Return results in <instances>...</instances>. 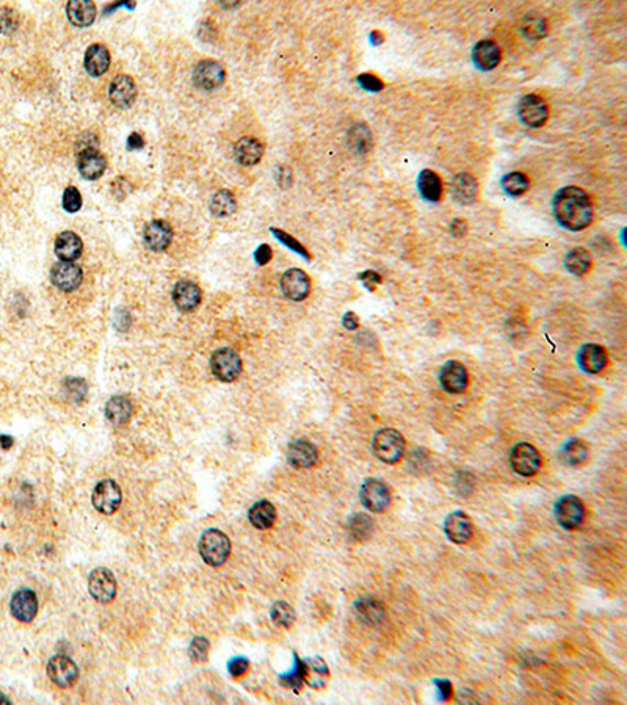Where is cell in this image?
Wrapping results in <instances>:
<instances>
[{"label": "cell", "instance_id": "6da1fadb", "mask_svg": "<svg viewBox=\"0 0 627 705\" xmlns=\"http://www.w3.org/2000/svg\"><path fill=\"white\" fill-rule=\"evenodd\" d=\"M553 216L561 228L568 231H583L593 221L591 201L582 189L565 187L552 199Z\"/></svg>", "mask_w": 627, "mask_h": 705}, {"label": "cell", "instance_id": "7a4b0ae2", "mask_svg": "<svg viewBox=\"0 0 627 705\" xmlns=\"http://www.w3.org/2000/svg\"><path fill=\"white\" fill-rule=\"evenodd\" d=\"M199 554L209 566L219 567L228 560L231 554V541L220 530H207L199 539Z\"/></svg>", "mask_w": 627, "mask_h": 705}, {"label": "cell", "instance_id": "3957f363", "mask_svg": "<svg viewBox=\"0 0 627 705\" xmlns=\"http://www.w3.org/2000/svg\"><path fill=\"white\" fill-rule=\"evenodd\" d=\"M373 453L386 464H396L405 453V439L397 429L383 428L373 437Z\"/></svg>", "mask_w": 627, "mask_h": 705}, {"label": "cell", "instance_id": "277c9868", "mask_svg": "<svg viewBox=\"0 0 627 705\" xmlns=\"http://www.w3.org/2000/svg\"><path fill=\"white\" fill-rule=\"evenodd\" d=\"M211 370L223 383H232L242 374V359L237 351L231 348L216 350L211 358Z\"/></svg>", "mask_w": 627, "mask_h": 705}, {"label": "cell", "instance_id": "5b68a950", "mask_svg": "<svg viewBox=\"0 0 627 705\" xmlns=\"http://www.w3.org/2000/svg\"><path fill=\"white\" fill-rule=\"evenodd\" d=\"M518 116L524 126L532 129H540L546 124V121L549 118L548 104H546L543 97L540 96L527 94L519 101Z\"/></svg>", "mask_w": 627, "mask_h": 705}, {"label": "cell", "instance_id": "8992f818", "mask_svg": "<svg viewBox=\"0 0 627 705\" xmlns=\"http://www.w3.org/2000/svg\"><path fill=\"white\" fill-rule=\"evenodd\" d=\"M511 469L521 476H533L541 467V456L533 445L521 442L510 453Z\"/></svg>", "mask_w": 627, "mask_h": 705}, {"label": "cell", "instance_id": "52a82bcc", "mask_svg": "<svg viewBox=\"0 0 627 705\" xmlns=\"http://www.w3.org/2000/svg\"><path fill=\"white\" fill-rule=\"evenodd\" d=\"M226 79V71L221 63L215 60L199 61L193 69V82L203 91H214L220 88Z\"/></svg>", "mask_w": 627, "mask_h": 705}, {"label": "cell", "instance_id": "ba28073f", "mask_svg": "<svg viewBox=\"0 0 627 705\" xmlns=\"http://www.w3.org/2000/svg\"><path fill=\"white\" fill-rule=\"evenodd\" d=\"M557 522L566 530H574L582 524L585 517V508L581 499L576 496H563L557 500L553 506Z\"/></svg>", "mask_w": 627, "mask_h": 705}, {"label": "cell", "instance_id": "9c48e42d", "mask_svg": "<svg viewBox=\"0 0 627 705\" xmlns=\"http://www.w3.org/2000/svg\"><path fill=\"white\" fill-rule=\"evenodd\" d=\"M361 501L372 513H381L391 505V491L383 481L368 478L361 488Z\"/></svg>", "mask_w": 627, "mask_h": 705}, {"label": "cell", "instance_id": "30bf717a", "mask_svg": "<svg viewBox=\"0 0 627 705\" xmlns=\"http://www.w3.org/2000/svg\"><path fill=\"white\" fill-rule=\"evenodd\" d=\"M123 492L114 480H102L94 488L93 506L102 514H114L121 505Z\"/></svg>", "mask_w": 627, "mask_h": 705}, {"label": "cell", "instance_id": "8fae6325", "mask_svg": "<svg viewBox=\"0 0 627 705\" xmlns=\"http://www.w3.org/2000/svg\"><path fill=\"white\" fill-rule=\"evenodd\" d=\"M88 589L93 596L94 601L101 604H109L116 596V580L115 575L111 574L106 567H98L90 574L88 580Z\"/></svg>", "mask_w": 627, "mask_h": 705}, {"label": "cell", "instance_id": "7c38bea8", "mask_svg": "<svg viewBox=\"0 0 627 705\" xmlns=\"http://www.w3.org/2000/svg\"><path fill=\"white\" fill-rule=\"evenodd\" d=\"M281 290L292 301H303L311 294V279L303 270L291 269L281 278Z\"/></svg>", "mask_w": 627, "mask_h": 705}, {"label": "cell", "instance_id": "4fadbf2b", "mask_svg": "<svg viewBox=\"0 0 627 705\" xmlns=\"http://www.w3.org/2000/svg\"><path fill=\"white\" fill-rule=\"evenodd\" d=\"M47 674L51 680L61 688H68L76 684L79 677V669L76 663L72 661L66 655H55L51 661L47 663Z\"/></svg>", "mask_w": 627, "mask_h": 705}, {"label": "cell", "instance_id": "5bb4252c", "mask_svg": "<svg viewBox=\"0 0 627 705\" xmlns=\"http://www.w3.org/2000/svg\"><path fill=\"white\" fill-rule=\"evenodd\" d=\"M84 279V271L79 265L72 262H59L52 266L51 281L57 289L63 291H72L80 287Z\"/></svg>", "mask_w": 627, "mask_h": 705}, {"label": "cell", "instance_id": "9a60e30c", "mask_svg": "<svg viewBox=\"0 0 627 705\" xmlns=\"http://www.w3.org/2000/svg\"><path fill=\"white\" fill-rule=\"evenodd\" d=\"M143 239L148 249L154 251V253H162V251L171 245L173 229L166 221L154 220L144 226Z\"/></svg>", "mask_w": 627, "mask_h": 705}, {"label": "cell", "instance_id": "2e32d148", "mask_svg": "<svg viewBox=\"0 0 627 705\" xmlns=\"http://www.w3.org/2000/svg\"><path fill=\"white\" fill-rule=\"evenodd\" d=\"M439 383L450 394H461L468 387V370L458 361H448L439 371Z\"/></svg>", "mask_w": 627, "mask_h": 705}, {"label": "cell", "instance_id": "e0dca14e", "mask_svg": "<svg viewBox=\"0 0 627 705\" xmlns=\"http://www.w3.org/2000/svg\"><path fill=\"white\" fill-rule=\"evenodd\" d=\"M109 97L111 104L118 109H129L136 97V86L132 77L126 74L116 76L109 88Z\"/></svg>", "mask_w": 627, "mask_h": 705}, {"label": "cell", "instance_id": "ac0fdd59", "mask_svg": "<svg viewBox=\"0 0 627 705\" xmlns=\"http://www.w3.org/2000/svg\"><path fill=\"white\" fill-rule=\"evenodd\" d=\"M77 166L80 174H82L85 179L96 181L104 174V171H106L107 161L106 157H104L96 148H85L79 154Z\"/></svg>", "mask_w": 627, "mask_h": 705}, {"label": "cell", "instance_id": "d6986e66", "mask_svg": "<svg viewBox=\"0 0 627 705\" xmlns=\"http://www.w3.org/2000/svg\"><path fill=\"white\" fill-rule=\"evenodd\" d=\"M11 614L21 622H31L38 613V599L34 591L19 589L14 593L10 604Z\"/></svg>", "mask_w": 627, "mask_h": 705}, {"label": "cell", "instance_id": "ffe728a7", "mask_svg": "<svg viewBox=\"0 0 627 705\" xmlns=\"http://www.w3.org/2000/svg\"><path fill=\"white\" fill-rule=\"evenodd\" d=\"M502 52L493 39H481L472 51V61L480 71H493L501 63Z\"/></svg>", "mask_w": 627, "mask_h": 705}, {"label": "cell", "instance_id": "44dd1931", "mask_svg": "<svg viewBox=\"0 0 627 705\" xmlns=\"http://www.w3.org/2000/svg\"><path fill=\"white\" fill-rule=\"evenodd\" d=\"M444 531L447 538L455 542V544H464L472 536L473 525L468 514L463 511H455L447 516L444 522Z\"/></svg>", "mask_w": 627, "mask_h": 705}, {"label": "cell", "instance_id": "7402d4cb", "mask_svg": "<svg viewBox=\"0 0 627 705\" xmlns=\"http://www.w3.org/2000/svg\"><path fill=\"white\" fill-rule=\"evenodd\" d=\"M577 364L585 374H599L606 369L607 353L601 345L586 344L577 353Z\"/></svg>", "mask_w": 627, "mask_h": 705}, {"label": "cell", "instance_id": "603a6c76", "mask_svg": "<svg viewBox=\"0 0 627 705\" xmlns=\"http://www.w3.org/2000/svg\"><path fill=\"white\" fill-rule=\"evenodd\" d=\"M203 294L201 289L191 281H179L173 289V301L182 312L195 311L201 304Z\"/></svg>", "mask_w": 627, "mask_h": 705}, {"label": "cell", "instance_id": "cb8c5ba5", "mask_svg": "<svg viewBox=\"0 0 627 705\" xmlns=\"http://www.w3.org/2000/svg\"><path fill=\"white\" fill-rule=\"evenodd\" d=\"M287 459L295 469H308L317 463L318 451L309 441L299 439L289 445Z\"/></svg>", "mask_w": 627, "mask_h": 705}, {"label": "cell", "instance_id": "d4e9b609", "mask_svg": "<svg viewBox=\"0 0 627 705\" xmlns=\"http://www.w3.org/2000/svg\"><path fill=\"white\" fill-rule=\"evenodd\" d=\"M85 69L91 77H101L110 68V52L106 46L91 44L85 52Z\"/></svg>", "mask_w": 627, "mask_h": 705}, {"label": "cell", "instance_id": "484cf974", "mask_svg": "<svg viewBox=\"0 0 627 705\" xmlns=\"http://www.w3.org/2000/svg\"><path fill=\"white\" fill-rule=\"evenodd\" d=\"M264 156V144L254 136L240 139L234 146V157L242 166H253L259 164Z\"/></svg>", "mask_w": 627, "mask_h": 705}, {"label": "cell", "instance_id": "4316f807", "mask_svg": "<svg viewBox=\"0 0 627 705\" xmlns=\"http://www.w3.org/2000/svg\"><path fill=\"white\" fill-rule=\"evenodd\" d=\"M55 253H57L63 262L77 261L84 253V243L76 232L64 231L59 235L57 241H55Z\"/></svg>", "mask_w": 627, "mask_h": 705}, {"label": "cell", "instance_id": "83f0119b", "mask_svg": "<svg viewBox=\"0 0 627 705\" xmlns=\"http://www.w3.org/2000/svg\"><path fill=\"white\" fill-rule=\"evenodd\" d=\"M68 19L74 27H90L96 19V5L90 0H72L66 6Z\"/></svg>", "mask_w": 627, "mask_h": 705}, {"label": "cell", "instance_id": "f1b7e54d", "mask_svg": "<svg viewBox=\"0 0 627 705\" xmlns=\"http://www.w3.org/2000/svg\"><path fill=\"white\" fill-rule=\"evenodd\" d=\"M452 193L461 204H472L478 196L477 179L469 173L456 174L452 181Z\"/></svg>", "mask_w": 627, "mask_h": 705}, {"label": "cell", "instance_id": "f546056e", "mask_svg": "<svg viewBox=\"0 0 627 705\" xmlns=\"http://www.w3.org/2000/svg\"><path fill=\"white\" fill-rule=\"evenodd\" d=\"M132 412H134L132 403H131V400L126 399V396L116 395V396H111V399L107 401L106 416L110 422L116 426H121V425L127 424L132 417Z\"/></svg>", "mask_w": 627, "mask_h": 705}, {"label": "cell", "instance_id": "4dcf8cb0", "mask_svg": "<svg viewBox=\"0 0 627 705\" xmlns=\"http://www.w3.org/2000/svg\"><path fill=\"white\" fill-rule=\"evenodd\" d=\"M563 264L565 269L571 274H574V276H585V274L591 270L593 259L591 254L585 248L577 246L568 251Z\"/></svg>", "mask_w": 627, "mask_h": 705}, {"label": "cell", "instance_id": "1f68e13d", "mask_svg": "<svg viewBox=\"0 0 627 705\" xmlns=\"http://www.w3.org/2000/svg\"><path fill=\"white\" fill-rule=\"evenodd\" d=\"M417 189L425 201L438 202L442 196V182L439 176L431 169H423L417 177Z\"/></svg>", "mask_w": 627, "mask_h": 705}, {"label": "cell", "instance_id": "d6a6232c", "mask_svg": "<svg viewBox=\"0 0 627 705\" xmlns=\"http://www.w3.org/2000/svg\"><path fill=\"white\" fill-rule=\"evenodd\" d=\"M250 522L259 530H267L276 521V509L269 500H261L254 504L248 511Z\"/></svg>", "mask_w": 627, "mask_h": 705}, {"label": "cell", "instance_id": "836d02e7", "mask_svg": "<svg viewBox=\"0 0 627 705\" xmlns=\"http://www.w3.org/2000/svg\"><path fill=\"white\" fill-rule=\"evenodd\" d=\"M590 450L586 445L578 441V439H571L566 444H563V447L560 450V459L561 463L569 466V467H577L582 466L586 459H588Z\"/></svg>", "mask_w": 627, "mask_h": 705}, {"label": "cell", "instance_id": "e575fe53", "mask_svg": "<svg viewBox=\"0 0 627 705\" xmlns=\"http://www.w3.org/2000/svg\"><path fill=\"white\" fill-rule=\"evenodd\" d=\"M356 613L361 619H363L368 626H378L386 616L384 606L373 601V599H363V601H358L355 604Z\"/></svg>", "mask_w": 627, "mask_h": 705}, {"label": "cell", "instance_id": "d590c367", "mask_svg": "<svg viewBox=\"0 0 627 705\" xmlns=\"http://www.w3.org/2000/svg\"><path fill=\"white\" fill-rule=\"evenodd\" d=\"M304 663H306V679H304V682H308V685L316 688V690L323 688L329 676L326 663L320 657L304 660Z\"/></svg>", "mask_w": 627, "mask_h": 705}, {"label": "cell", "instance_id": "8d00e7d4", "mask_svg": "<svg viewBox=\"0 0 627 705\" xmlns=\"http://www.w3.org/2000/svg\"><path fill=\"white\" fill-rule=\"evenodd\" d=\"M237 201L229 190H220L214 194L211 199V212L214 216L226 218L236 212Z\"/></svg>", "mask_w": 627, "mask_h": 705}, {"label": "cell", "instance_id": "74e56055", "mask_svg": "<svg viewBox=\"0 0 627 705\" xmlns=\"http://www.w3.org/2000/svg\"><path fill=\"white\" fill-rule=\"evenodd\" d=\"M522 34H524L528 39L532 41H540L546 35H548V24H546L544 18L538 13H528L524 16L521 24Z\"/></svg>", "mask_w": 627, "mask_h": 705}, {"label": "cell", "instance_id": "f35d334b", "mask_svg": "<svg viewBox=\"0 0 627 705\" xmlns=\"http://www.w3.org/2000/svg\"><path fill=\"white\" fill-rule=\"evenodd\" d=\"M294 660H295L294 668L286 672V674L279 676V680L284 686L291 688V690H294L295 693H299L301 690L304 679H306V663H304V660H301L296 654L294 655Z\"/></svg>", "mask_w": 627, "mask_h": 705}, {"label": "cell", "instance_id": "ab89813d", "mask_svg": "<svg viewBox=\"0 0 627 705\" xmlns=\"http://www.w3.org/2000/svg\"><path fill=\"white\" fill-rule=\"evenodd\" d=\"M502 189L508 196L518 198L528 190V177L521 171H513L502 177Z\"/></svg>", "mask_w": 627, "mask_h": 705}, {"label": "cell", "instance_id": "60d3db41", "mask_svg": "<svg viewBox=\"0 0 627 705\" xmlns=\"http://www.w3.org/2000/svg\"><path fill=\"white\" fill-rule=\"evenodd\" d=\"M348 530L351 536L356 541H366L371 538L373 530V522L372 519L366 514H355L350 519Z\"/></svg>", "mask_w": 627, "mask_h": 705}, {"label": "cell", "instance_id": "b9f144b4", "mask_svg": "<svg viewBox=\"0 0 627 705\" xmlns=\"http://www.w3.org/2000/svg\"><path fill=\"white\" fill-rule=\"evenodd\" d=\"M348 141H350V146L353 149H356L358 152H367L368 149L372 148V135H371V131L363 124H358V126H353L350 129V134H348Z\"/></svg>", "mask_w": 627, "mask_h": 705}, {"label": "cell", "instance_id": "7bdbcfd3", "mask_svg": "<svg viewBox=\"0 0 627 705\" xmlns=\"http://www.w3.org/2000/svg\"><path fill=\"white\" fill-rule=\"evenodd\" d=\"M271 619L276 626L291 627L295 621V611L287 602H276L271 606Z\"/></svg>", "mask_w": 627, "mask_h": 705}, {"label": "cell", "instance_id": "ee69618b", "mask_svg": "<svg viewBox=\"0 0 627 705\" xmlns=\"http://www.w3.org/2000/svg\"><path fill=\"white\" fill-rule=\"evenodd\" d=\"M271 234L275 235V237L283 243V245H286L287 248H291L292 251H295V253H299L300 256H303L306 261H311V254L308 253V249L304 248L301 243L299 240H295L292 235H289L287 232L284 231H279V229H275V228H271Z\"/></svg>", "mask_w": 627, "mask_h": 705}, {"label": "cell", "instance_id": "f6af8a7d", "mask_svg": "<svg viewBox=\"0 0 627 705\" xmlns=\"http://www.w3.org/2000/svg\"><path fill=\"white\" fill-rule=\"evenodd\" d=\"M63 209L69 214H76L82 209V194L76 187H68L63 193Z\"/></svg>", "mask_w": 627, "mask_h": 705}, {"label": "cell", "instance_id": "bcb514c9", "mask_svg": "<svg viewBox=\"0 0 627 705\" xmlns=\"http://www.w3.org/2000/svg\"><path fill=\"white\" fill-rule=\"evenodd\" d=\"M189 654L191 660L195 661H206L209 655V641L206 638H195L190 644Z\"/></svg>", "mask_w": 627, "mask_h": 705}, {"label": "cell", "instance_id": "7dc6e473", "mask_svg": "<svg viewBox=\"0 0 627 705\" xmlns=\"http://www.w3.org/2000/svg\"><path fill=\"white\" fill-rule=\"evenodd\" d=\"M358 84L368 91H381L384 88V84L380 79L372 74H361L358 77Z\"/></svg>", "mask_w": 627, "mask_h": 705}, {"label": "cell", "instance_id": "c3c4849f", "mask_svg": "<svg viewBox=\"0 0 627 705\" xmlns=\"http://www.w3.org/2000/svg\"><path fill=\"white\" fill-rule=\"evenodd\" d=\"M248 668H250V663H248L246 659L244 657H236V659H232L228 664V669H229V674L232 677H242L246 674V671Z\"/></svg>", "mask_w": 627, "mask_h": 705}, {"label": "cell", "instance_id": "681fc988", "mask_svg": "<svg viewBox=\"0 0 627 705\" xmlns=\"http://www.w3.org/2000/svg\"><path fill=\"white\" fill-rule=\"evenodd\" d=\"M435 685L438 688V693H439V699L441 701H448L450 698H452V693H453V686L452 684L448 682V680L446 679H436L435 680Z\"/></svg>", "mask_w": 627, "mask_h": 705}, {"label": "cell", "instance_id": "f907efd6", "mask_svg": "<svg viewBox=\"0 0 627 705\" xmlns=\"http://www.w3.org/2000/svg\"><path fill=\"white\" fill-rule=\"evenodd\" d=\"M14 29H16V21L13 13L10 10H4V13L0 14V31L10 34V31H13Z\"/></svg>", "mask_w": 627, "mask_h": 705}, {"label": "cell", "instance_id": "816d5d0a", "mask_svg": "<svg viewBox=\"0 0 627 705\" xmlns=\"http://www.w3.org/2000/svg\"><path fill=\"white\" fill-rule=\"evenodd\" d=\"M271 257H273V253H271V248L269 245H261L259 248L256 249L254 259L259 265H267L271 261Z\"/></svg>", "mask_w": 627, "mask_h": 705}, {"label": "cell", "instance_id": "f5cc1de1", "mask_svg": "<svg viewBox=\"0 0 627 705\" xmlns=\"http://www.w3.org/2000/svg\"><path fill=\"white\" fill-rule=\"evenodd\" d=\"M361 281L364 282V286L368 289V290H373L376 284H380L381 282V276L378 273L375 271H364L363 274H361Z\"/></svg>", "mask_w": 627, "mask_h": 705}, {"label": "cell", "instance_id": "db71d44e", "mask_svg": "<svg viewBox=\"0 0 627 705\" xmlns=\"http://www.w3.org/2000/svg\"><path fill=\"white\" fill-rule=\"evenodd\" d=\"M342 325L353 331V329H356L359 326V319H358V315L356 314H353V312H347L343 315V319H342Z\"/></svg>", "mask_w": 627, "mask_h": 705}, {"label": "cell", "instance_id": "11a10c76", "mask_svg": "<svg viewBox=\"0 0 627 705\" xmlns=\"http://www.w3.org/2000/svg\"><path fill=\"white\" fill-rule=\"evenodd\" d=\"M450 231H452V234L455 235V237H463V235L466 234V221L463 220H455L452 223V226H450Z\"/></svg>", "mask_w": 627, "mask_h": 705}, {"label": "cell", "instance_id": "9f6ffc18", "mask_svg": "<svg viewBox=\"0 0 627 705\" xmlns=\"http://www.w3.org/2000/svg\"><path fill=\"white\" fill-rule=\"evenodd\" d=\"M127 144H129V148H131V149H141L143 146H144V141H143V139H141V136L139 134H132L131 136H129Z\"/></svg>", "mask_w": 627, "mask_h": 705}, {"label": "cell", "instance_id": "6f0895ef", "mask_svg": "<svg viewBox=\"0 0 627 705\" xmlns=\"http://www.w3.org/2000/svg\"><path fill=\"white\" fill-rule=\"evenodd\" d=\"M0 445H2V449L8 450L13 445V437H10V436H2V437H0Z\"/></svg>", "mask_w": 627, "mask_h": 705}, {"label": "cell", "instance_id": "680465c9", "mask_svg": "<svg viewBox=\"0 0 627 705\" xmlns=\"http://www.w3.org/2000/svg\"><path fill=\"white\" fill-rule=\"evenodd\" d=\"M371 38H372V43H373V44H380V43H383V35L380 34V31H372Z\"/></svg>", "mask_w": 627, "mask_h": 705}, {"label": "cell", "instance_id": "91938a15", "mask_svg": "<svg viewBox=\"0 0 627 705\" xmlns=\"http://www.w3.org/2000/svg\"><path fill=\"white\" fill-rule=\"evenodd\" d=\"M8 702H10V701H8L6 698H4L2 694H0V704H8Z\"/></svg>", "mask_w": 627, "mask_h": 705}]
</instances>
